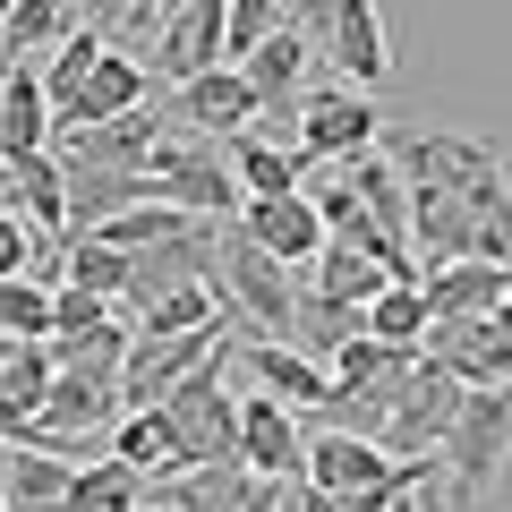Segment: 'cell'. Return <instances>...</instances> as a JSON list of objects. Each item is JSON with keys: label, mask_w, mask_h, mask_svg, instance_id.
Instances as JSON below:
<instances>
[{"label": "cell", "mask_w": 512, "mask_h": 512, "mask_svg": "<svg viewBox=\"0 0 512 512\" xmlns=\"http://www.w3.org/2000/svg\"><path fill=\"white\" fill-rule=\"evenodd\" d=\"M299 478L325 487V495H367V487H393L402 461L384 453L376 436H359V427H325V436H308V453H299Z\"/></svg>", "instance_id": "9"}, {"label": "cell", "mask_w": 512, "mask_h": 512, "mask_svg": "<svg viewBox=\"0 0 512 512\" xmlns=\"http://www.w3.org/2000/svg\"><path fill=\"white\" fill-rule=\"evenodd\" d=\"M111 316H120L111 299L69 291V282H60V291H52V342H60V333H94V325H111Z\"/></svg>", "instance_id": "35"}, {"label": "cell", "mask_w": 512, "mask_h": 512, "mask_svg": "<svg viewBox=\"0 0 512 512\" xmlns=\"http://www.w3.org/2000/svg\"><path fill=\"white\" fill-rule=\"evenodd\" d=\"M205 265H214V239H205V231L163 239V248H137V256H128V291H120V308H146V299L180 291V282H205Z\"/></svg>", "instance_id": "19"}, {"label": "cell", "mask_w": 512, "mask_h": 512, "mask_svg": "<svg viewBox=\"0 0 512 512\" xmlns=\"http://www.w3.org/2000/svg\"><path fill=\"white\" fill-rule=\"evenodd\" d=\"M0 333H9V342H52V291H43L35 274L0 282Z\"/></svg>", "instance_id": "33"}, {"label": "cell", "mask_w": 512, "mask_h": 512, "mask_svg": "<svg viewBox=\"0 0 512 512\" xmlns=\"http://www.w3.org/2000/svg\"><path fill=\"white\" fill-rule=\"evenodd\" d=\"M316 52H325L333 69H342V86H359V94L393 86V43H384V9H376V0H325Z\"/></svg>", "instance_id": "6"}, {"label": "cell", "mask_w": 512, "mask_h": 512, "mask_svg": "<svg viewBox=\"0 0 512 512\" xmlns=\"http://www.w3.org/2000/svg\"><path fill=\"white\" fill-rule=\"evenodd\" d=\"M137 512H154V504H137Z\"/></svg>", "instance_id": "43"}, {"label": "cell", "mask_w": 512, "mask_h": 512, "mask_svg": "<svg viewBox=\"0 0 512 512\" xmlns=\"http://www.w3.org/2000/svg\"><path fill=\"white\" fill-rule=\"evenodd\" d=\"M43 248H52V239L26 231V214H0V282H9V274H35Z\"/></svg>", "instance_id": "36"}, {"label": "cell", "mask_w": 512, "mask_h": 512, "mask_svg": "<svg viewBox=\"0 0 512 512\" xmlns=\"http://www.w3.org/2000/svg\"><path fill=\"white\" fill-rule=\"evenodd\" d=\"M274 26H291V0H231V18H222V60H248Z\"/></svg>", "instance_id": "34"}, {"label": "cell", "mask_w": 512, "mask_h": 512, "mask_svg": "<svg viewBox=\"0 0 512 512\" xmlns=\"http://www.w3.org/2000/svg\"><path fill=\"white\" fill-rule=\"evenodd\" d=\"M0 512H9V495H0Z\"/></svg>", "instance_id": "42"}, {"label": "cell", "mask_w": 512, "mask_h": 512, "mask_svg": "<svg viewBox=\"0 0 512 512\" xmlns=\"http://www.w3.org/2000/svg\"><path fill=\"white\" fill-rule=\"evenodd\" d=\"M146 504V470H128V461H77L69 470V495H60V512H137Z\"/></svg>", "instance_id": "23"}, {"label": "cell", "mask_w": 512, "mask_h": 512, "mask_svg": "<svg viewBox=\"0 0 512 512\" xmlns=\"http://www.w3.org/2000/svg\"><path fill=\"white\" fill-rule=\"evenodd\" d=\"M0 18H9V0H0Z\"/></svg>", "instance_id": "41"}, {"label": "cell", "mask_w": 512, "mask_h": 512, "mask_svg": "<svg viewBox=\"0 0 512 512\" xmlns=\"http://www.w3.org/2000/svg\"><path fill=\"white\" fill-rule=\"evenodd\" d=\"M231 342V325H197V333H137L128 325V359H120V410H154L171 393V384L188 376L197 359H214V350Z\"/></svg>", "instance_id": "5"}, {"label": "cell", "mask_w": 512, "mask_h": 512, "mask_svg": "<svg viewBox=\"0 0 512 512\" xmlns=\"http://www.w3.org/2000/svg\"><path fill=\"white\" fill-rule=\"evenodd\" d=\"M60 282H69V291H94V299H111V308H120V291H128V256L103 248V239H60Z\"/></svg>", "instance_id": "30"}, {"label": "cell", "mask_w": 512, "mask_h": 512, "mask_svg": "<svg viewBox=\"0 0 512 512\" xmlns=\"http://www.w3.org/2000/svg\"><path fill=\"white\" fill-rule=\"evenodd\" d=\"M171 120H180L188 137L231 146V137H248V128H256V94H248V77L222 60V69H205V77H188V86H171Z\"/></svg>", "instance_id": "10"}, {"label": "cell", "mask_w": 512, "mask_h": 512, "mask_svg": "<svg viewBox=\"0 0 512 512\" xmlns=\"http://www.w3.org/2000/svg\"><path fill=\"white\" fill-rule=\"evenodd\" d=\"M43 393H52V342H9L0 333V402L18 419H43Z\"/></svg>", "instance_id": "27"}, {"label": "cell", "mask_w": 512, "mask_h": 512, "mask_svg": "<svg viewBox=\"0 0 512 512\" xmlns=\"http://www.w3.org/2000/svg\"><path fill=\"white\" fill-rule=\"evenodd\" d=\"M419 359H436L453 384H512V342L495 333V316H470V325H427Z\"/></svg>", "instance_id": "12"}, {"label": "cell", "mask_w": 512, "mask_h": 512, "mask_svg": "<svg viewBox=\"0 0 512 512\" xmlns=\"http://www.w3.org/2000/svg\"><path fill=\"white\" fill-rule=\"evenodd\" d=\"M111 461H128V470H146V478H180L171 419L163 410H120V419H111Z\"/></svg>", "instance_id": "24"}, {"label": "cell", "mask_w": 512, "mask_h": 512, "mask_svg": "<svg viewBox=\"0 0 512 512\" xmlns=\"http://www.w3.org/2000/svg\"><path fill=\"white\" fill-rule=\"evenodd\" d=\"M222 18H231V0H171L163 18H154L146 77L154 86H188V77L222 69Z\"/></svg>", "instance_id": "8"}, {"label": "cell", "mask_w": 512, "mask_h": 512, "mask_svg": "<svg viewBox=\"0 0 512 512\" xmlns=\"http://www.w3.org/2000/svg\"><path fill=\"white\" fill-rule=\"evenodd\" d=\"M120 359H128V325L120 316L94 325V333H60L52 342V367H69V376H120Z\"/></svg>", "instance_id": "31"}, {"label": "cell", "mask_w": 512, "mask_h": 512, "mask_svg": "<svg viewBox=\"0 0 512 512\" xmlns=\"http://www.w3.org/2000/svg\"><path fill=\"white\" fill-rule=\"evenodd\" d=\"M231 342L214 350V359H197L180 384H171L163 402V419H171V444H180V470H205V461H239V393L231 384Z\"/></svg>", "instance_id": "2"}, {"label": "cell", "mask_w": 512, "mask_h": 512, "mask_svg": "<svg viewBox=\"0 0 512 512\" xmlns=\"http://www.w3.org/2000/svg\"><path fill=\"white\" fill-rule=\"evenodd\" d=\"M461 393H470V384H453L436 359H419L402 384H393V402H384V419H376V444H384L393 461L436 453L444 427H453V410H461Z\"/></svg>", "instance_id": "4"}, {"label": "cell", "mask_w": 512, "mask_h": 512, "mask_svg": "<svg viewBox=\"0 0 512 512\" xmlns=\"http://www.w3.org/2000/svg\"><path fill=\"white\" fill-rule=\"evenodd\" d=\"M231 325V308H222V291L214 282H180V291H163V299H146L137 308V333H197V325Z\"/></svg>", "instance_id": "28"}, {"label": "cell", "mask_w": 512, "mask_h": 512, "mask_svg": "<svg viewBox=\"0 0 512 512\" xmlns=\"http://www.w3.org/2000/svg\"><path fill=\"white\" fill-rule=\"evenodd\" d=\"M52 52H60V60H52V69H35V77H43V94H52V120H60V103H69V94L94 77V60H103L111 43H103V26H77V35H60Z\"/></svg>", "instance_id": "32"}, {"label": "cell", "mask_w": 512, "mask_h": 512, "mask_svg": "<svg viewBox=\"0 0 512 512\" xmlns=\"http://www.w3.org/2000/svg\"><path fill=\"white\" fill-rule=\"evenodd\" d=\"M18 214H26V231L35 239H60L69 231V171H60V154L43 146V154H18Z\"/></svg>", "instance_id": "21"}, {"label": "cell", "mask_w": 512, "mask_h": 512, "mask_svg": "<svg viewBox=\"0 0 512 512\" xmlns=\"http://www.w3.org/2000/svg\"><path fill=\"white\" fill-rule=\"evenodd\" d=\"M427 325H436V316H427V291H419V282H384V291L359 308V333H367V342H393V350H419Z\"/></svg>", "instance_id": "25"}, {"label": "cell", "mask_w": 512, "mask_h": 512, "mask_svg": "<svg viewBox=\"0 0 512 512\" xmlns=\"http://www.w3.org/2000/svg\"><path fill=\"white\" fill-rule=\"evenodd\" d=\"M205 282L222 291V308H239L265 342H291V316H299V282L291 265H274V256L256 248L248 231H214V265H205Z\"/></svg>", "instance_id": "3"}, {"label": "cell", "mask_w": 512, "mask_h": 512, "mask_svg": "<svg viewBox=\"0 0 512 512\" xmlns=\"http://www.w3.org/2000/svg\"><path fill=\"white\" fill-rule=\"evenodd\" d=\"M487 154H495L487 137H444V128H419V137H402V146H393V171L410 180V197H453V188L470 180Z\"/></svg>", "instance_id": "14"}, {"label": "cell", "mask_w": 512, "mask_h": 512, "mask_svg": "<svg viewBox=\"0 0 512 512\" xmlns=\"http://www.w3.org/2000/svg\"><path fill=\"white\" fill-rule=\"evenodd\" d=\"M427 478H436V470H427ZM384 512H419V487H402V495H393Z\"/></svg>", "instance_id": "39"}, {"label": "cell", "mask_w": 512, "mask_h": 512, "mask_svg": "<svg viewBox=\"0 0 512 512\" xmlns=\"http://www.w3.org/2000/svg\"><path fill=\"white\" fill-rule=\"evenodd\" d=\"M419 291H427V316H436V325H470V316H495V299L512 291V265L453 256V265H427Z\"/></svg>", "instance_id": "15"}, {"label": "cell", "mask_w": 512, "mask_h": 512, "mask_svg": "<svg viewBox=\"0 0 512 512\" xmlns=\"http://www.w3.org/2000/svg\"><path fill=\"white\" fill-rule=\"evenodd\" d=\"M0 214H18V171L0 163Z\"/></svg>", "instance_id": "38"}, {"label": "cell", "mask_w": 512, "mask_h": 512, "mask_svg": "<svg viewBox=\"0 0 512 512\" xmlns=\"http://www.w3.org/2000/svg\"><path fill=\"white\" fill-rule=\"evenodd\" d=\"M146 94H154L146 60L103 52V60H94V77L69 94V103H60V120H52V128H103V120H128V111H146Z\"/></svg>", "instance_id": "16"}, {"label": "cell", "mask_w": 512, "mask_h": 512, "mask_svg": "<svg viewBox=\"0 0 512 512\" xmlns=\"http://www.w3.org/2000/svg\"><path fill=\"white\" fill-rule=\"evenodd\" d=\"M299 453H308V436H299L291 410H282L274 393H239V470L299 478Z\"/></svg>", "instance_id": "17"}, {"label": "cell", "mask_w": 512, "mask_h": 512, "mask_svg": "<svg viewBox=\"0 0 512 512\" xmlns=\"http://www.w3.org/2000/svg\"><path fill=\"white\" fill-rule=\"evenodd\" d=\"M86 26V0H9V18H0V52H52L60 35Z\"/></svg>", "instance_id": "26"}, {"label": "cell", "mask_w": 512, "mask_h": 512, "mask_svg": "<svg viewBox=\"0 0 512 512\" xmlns=\"http://www.w3.org/2000/svg\"><path fill=\"white\" fill-rule=\"evenodd\" d=\"M231 359L248 367V376H256V393H274L282 410H333V376H325V367H316L299 342H265V333H256L248 350L231 342Z\"/></svg>", "instance_id": "13"}, {"label": "cell", "mask_w": 512, "mask_h": 512, "mask_svg": "<svg viewBox=\"0 0 512 512\" xmlns=\"http://www.w3.org/2000/svg\"><path fill=\"white\" fill-rule=\"evenodd\" d=\"M384 282H393V274H384V256L350 248V239H325V248H316V282H308V291L333 299V308H367Z\"/></svg>", "instance_id": "22"}, {"label": "cell", "mask_w": 512, "mask_h": 512, "mask_svg": "<svg viewBox=\"0 0 512 512\" xmlns=\"http://www.w3.org/2000/svg\"><path fill=\"white\" fill-rule=\"evenodd\" d=\"M495 333H504V342H512V291L495 299Z\"/></svg>", "instance_id": "40"}, {"label": "cell", "mask_w": 512, "mask_h": 512, "mask_svg": "<svg viewBox=\"0 0 512 512\" xmlns=\"http://www.w3.org/2000/svg\"><path fill=\"white\" fill-rule=\"evenodd\" d=\"M163 0H86V26H154Z\"/></svg>", "instance_id": "37"}, {"label": "cell", "mask_w": 512, "mask_h": 512, "mask_svg": "<svg viewBox=\"0 0 512 512\" xmlns=\"http://www.w3.org/2000/svg\"><path fill=\"white\" fill-rule=\"evenodd\" d=\"M52 146V94L26 60H0V163Z\"/></svg>", "instance_id": "18"}, {"label": "cell", "mask_w": 512, "mask_h": 512, "mask_svg": "<svg viewBox=\"0 0 512 512\" xmlns=\"http://www.w3.org/2000/svg\"><path fill=\"white\" fill-rule=\"evenodd\" d=\"M512 461V384H478V393H461L453 427H444L436 444V487L453 512H478L495 495V478H504Z\"/></svg>", "instance_id": "1"}, {"label": "cell", "mask_w": 512, "mask_h": 512, "mask_svg": "<svg viewBox=\"0 0 512 512\" xmlns=\"http://www.w3.org/2000/svg\"><path fill=\"white\" fill-rule=\"evenodd\" d=\"M222 163H231L239 197H291V188L308 180V154H299V146H274V137H256V128L222 146Z\"/></svg>", "instance_id": "20"}, {"label": "cell", "mask_w": 512, "mask_h": 512, "mask_svg": "<svg viewBox=\"0 0 512 512\" xmlns=\"http://www.w3.org/2000/svg\"><path fill=\"white\" fill-rule=\"evenodd\" d=\"M239 231L274 256V265H291V274L316 265V248H325V222H316L308 188H291V197H248V205H239Z\"/></svg>", "instance_id": "11"}, {"label": "cell", "mask_w": 512, "mask_h": 512, "mask_svg": "<svg viewBox=\"0 0 512 512\" xmlns=\"http://www.w3.org/2000/svg\"><path fill=\"white\" fill-rule=\"evenodd\" d=\"M299 154L308 163H350V154H367L384 137V111H376V94H359V86H325V94H299Z\"/></svg>", "instance_id": "7"}, {"label": "cell", "mask_w": 512, "mask_h": 512, "mask_svg": "<svg viewBox=\"0 0 512 512\" xmlns=\"http://www.w3.org/2000/svg\"><path fill=\"white\" fill-rule=\"evenodd\" d=\"M69 470H77V461H60V453H18L9 478H0V495H9V512H60Z\"/></svg>", "instance_id": "29"}]
</instances>
